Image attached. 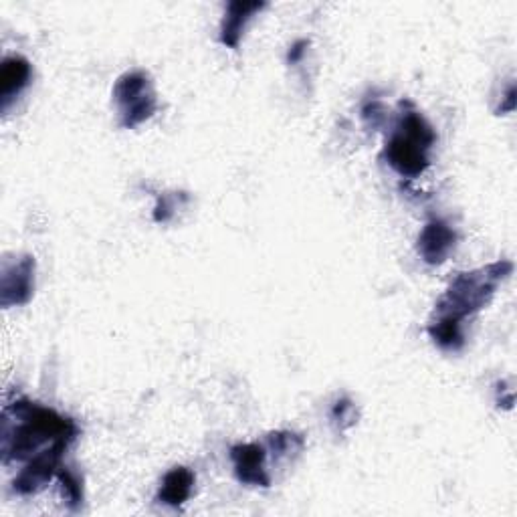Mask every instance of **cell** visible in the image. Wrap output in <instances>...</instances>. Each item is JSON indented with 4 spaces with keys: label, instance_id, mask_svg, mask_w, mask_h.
<instances>
[{
    "label": "cell",
    "instance_id": "cell-1",
    "mask_svg": "<svg viewBox=\"0 0 517 517\" xmlns=\"http://www.w3.org/2000/svg\"><path fill=\"white\" fill-rule=\"evenodd\" d=\"M79 437L73 419L31 400H15L3 410V461L29 463L55 445H71Z\"/></svg>",
    "mask_w": 517,
    "mask_h": 517
},
{
    "label": "cell",
    "instance_id": "cell-2",
    "mask_svg": "<svg viewBox=\"0 0 517 517\" xmlns=\"http://www.w3.org/2000/svg\"><path fill=\"white\" fill-rule=\"evenodd\" d=\"M513 273V263L499 259L485 267L457 273L435 305V316L465 326V320L489 305L497 287Z\"/></svg>",
    "mask_w": 517,
    "mask_h": 517
},
{
    "label": "cell",
    "instance_id": "cell-3",
    "mask_svg": "<svg viewBox=\"0 0 517 517\" xmlns=\"http://www.w3.org/2000/svg\"><path fill=\"white\" fill-rule=\"evenodd\" d=\"M402 114L384 146L388 166L404 178L421 176L431 160L429 152L437 142V134L427 118L410 101L400 103Z\"/></svg>",
    "mask_w": 517,
    "mask_h": 517
},
{
    "label": "cell",
    "instance_id": "cell-4",
    "mask_svg": "<svg viewBox=\"0 0 517 517\" xmlns=\"http://www.w3.org/2000/svg\"><path fill=\"white\" fill-rule=\"evenodd\" d=\"M114 101L120 114V126L126 130H134L148 122L158 110L152 79L146 71L140 69L118 77L114 85Z\"/></svg>",
    "mask_w": 517,
    "mask_h": 517
},
{
    "label": "cell",
    "instance_id": "cell-5",
    "mask_svg": "<svg viewBox=\"0 0 517 517\" xmlns=\"http://www.w3.org/2000/svg\"><path fill=\"white\" fill-rule=\"evenodd\" d=\"M35 257L23 255L21 259L7 261L0 273V305L15 307L31 301L35 293Z\"/></svg>",
    "mask_w": 517,
    "mask_h": 517
},
{
    "label": "cell",
    "instance_id": "cell-6",
    "mask_svg": "<svg viewBox=\"0 0 517 517\" xmlns=\"http://www.w3.org/2000/svg\"><path fill=\"white\" fill-rule=\"evenodd\" d=\"M71 445H55L47 451H43L41 455L33 457L25 469L17 475L13 487L19 495H35L41 489H45V485H49L51 479L57 477L61 465H63V457L67 453Z\"/></svg>",
    "mask_w": 517,
    "mask_h": 517
},
{
    "label": "cell",
    "instance_id": "cell-7",
    "mask_svg": "<svg viewBox=\"0 0 517 517\" xmlns=\"http://www.w3.org/2000/svg\"><path fill=\"white\" fill-rule=\"evenodd\" d=\"M231 461L239 483L249 487H271L267 473V449L257 443H245L231 447Z\"/></svg>",
    "mask_w": 517,
    "mask_h": 517
},
{
    "label": "cell",
    "instance_id": "cell-8",
    "mask_svg": "<svg viewBox=\"0 0 517 517\" xmlns=\"http://www.w3.org/2000/svg\"><path fill=\"white\" fill-rule=\"evenodd\" d=\"M457 247V233L441 219L429 221L417 241V251L427 265H443Z\"/></svg>",
    "mask_w": 517,
    "mask_h": 517
},
{
    "label": "cell",
    "instance_id": "cell-9",
    "mask_svg": "<svg viewBox=\"0 0 517 517\" xmlns=\"http://www.w3.org/2000/svg\"><path fill=\"white\" fill-rule=\"evenodd\" d=\"M31 79L33 67L21 55L7 57L0 65V108H3L5 114L13 106V101L29 87Z\"/></svg>",
    "mask_w": 517,
    "mask_h": 517
},
{
    "label": "cell",
    "instance_id": "cell-10",
    "mask_svg": "<svg viewBox=\"0 0 517 517\" xmlns=\"http://www.w3.org/2000/svg\"><path fill=\"white\" fill-rule=\"evenodd\" d=\"M265 7H267L265 3H243V0L229 3L225 19L221 23V43L229 49H239L243 31L247 29L249 21Z\"/></svg>",
    "mask_w": 517,
    "mask_h": 517
},
{
    "label": "cell",
    "instance_id": "cell-11",
    "mask_svg": "<svg viewBox=\"0 0 517 517\" xmlns=\"http://www.w3.org/2000/svg\"><path fill=\"white\" fill-rule=\"evenodd\" d=\"M194 485L196 475L188 467H174L164 475L156 501L168 507H180L190 499Z\"/></svg>",
    "mask_w": 517,
    "mask_h": 517
},
{
    "label": "cell",
    "instance_id": "cell-12",
    "mask_svg": "<svg viewBox=\"0 0 517 517\" xmlns=\"http://www.w3.org/2000/svg\"><path fill=\"white\" fill-rule=\"evenodd\" d=\"M267 445H269V451L275 455V459H283V457H291V455L303 451L305 441L297 433L277 431L267 437Z\"/></svg>",
    "mask_w": 517,
    "mask_h": 517
},
{
    "label": "cell",
    "instance_id": "cell-13",
    "mask_svg": "<svg viewBox=\"0 0 517 517\" xmlns=\"http://www.w3.org/2000/svg\"><path fill=\"white\" fill-rule=\"evenodd\" d=\"M57 479H59V483H61L63 497L67 499V505H69L73 511H77V509L83 505V485H81V477H79L73 469L61 465V469H59V473H57Z\"/></svg>",
    "mask_w": 517,
    "mask_h": 517
},
{
    "label": "cell",
    "instance_id": "cell-14",
    "mask_svg": "<svg viewBox=\"0 0 517 517\" xmlns=\"http://www.w3.org/2000/svg\"><path fill=\"white\" fill-rule=\"evenodd\" d=\"M332 421L340 427V431L352 427L356 423V406L350 398H340L332 408Z\"/></svg>",
    "mask_w": 517,
    "mask_h": 517
},
{
    "label": "cell",
    "instance_id": "cell-15",
    "mask_svg": "<svg viewBox=\"0 0 517 517\" xmlns=\"http://www.w3.org/2000/svg\"><path fill=\"white\" fill-rule=\"evenodd\" d=\"M362 120L366 122V126H370L372 130L380 128L386 122V108L382 106V101L378 99H368L362 106Z\"/></svg>",
    "mask_w": 517,
    "mask_h": 517
},
{
    "label": "cell",
    "instance_id": "cell-16",
    "mask_svg": "<svg viewBox=\"0 0 517 517\" xmlns=\"http://www.w3.org/2000/svg\"><path fill=\"white\" fill-rule=\"evenodd\" d=\"M176 196L172 194H160L158 202H156V209H154V221L156 223H168L174 217L176 211Z\"/></svg>",
    "mask_w": 517,
    "mask_h": 517
},
{
    "label": "cell",
    "instance_id": "cell-17",
    "mask_svg": "<svg viewBox=\"0 0 517 517\" xmlns=\"http://www.w3.org/2000/svg\"><path fill=\"white\" fill-rule=\"evenodd\" d=\"M307 47H309V41H305V39H299V41H295V43L289 47L287 61H289L291 65L299 63V61H301V57L307 53Z\"/></svg>",
    "mask_w": 517,
    "mask_h": 517
},
{
    "label": "cell",
    "instance_id": "cell-18",
    "mask_svg": "<svg viewBox=\"0 0 517 517\" xmlns=\"http://www.w3.org/2000/svg\"><path fill=\"white\" fill-rule=\"evenodd\" d=\"M517 93H515V85H509V89H507V95H505V99H503V103L501 106L497 108V114L499 116H503V114H511L513 110H515V106H517V97H515Z\"/></svg>",
    "mask_w": 517,
    "mask_h": 517
}]
</instances>
